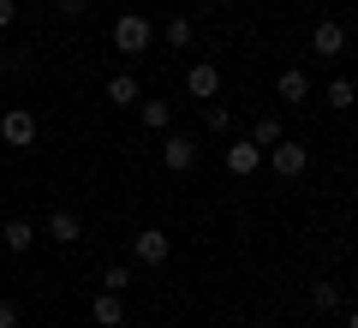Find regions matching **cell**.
Segmentation results:
<instances>
[{"label":"cell","instance_id":"18","mask_svg":"<svg viewBox=\"0 0 358 328\" xmlns=\"http://www.w3.org/2000/svg\"><path fill=\"white\" fill-rule=\"evenodd\" d=\"M162 42H167V48H192V42H197L192 18H167V24H162Z\"/></svg>","mask_w":358,"mask_h":328},{"label":"cell","instance_id":"13","mask_svg":"<svg viewBox=\"0 0 358 328\" xmlns=\"http://www.w3.org/2000/svg\"><path fill=\"white\" fill-rule=\"evenodd\" d=\"M138 120L150 131H173V101H162V96H143L138 101Z\"/></svg>","mask_w":358,"mask_h":328},{"label":"cell","instance_id":"17","mask_svg":"<svg viewBox=\"0 0 358 328\" xmlns=\"http://www.w3.org/2000/svg\"><path fill=\"white\" fill-rule=\"evenodd\" d=\"M281 138H287V126H281V120H275V114L251 120V143H257V150H268V143H281Z\"/></svg>","mask_w":358,"mask_h":328},{"label":"cell","instance_id":"28","mask_svg":"<svg viewBox=\"0 0 358 328\" xmlns=\"http://www.w3.org/2000/svg\"><path fill=\"white\" fill-rule=\"evenodd\" d=\"M257 328H268V322H257Z\"/></svg>","mask_w":358,"mask_h":328},{"label":"cell","instance_id":"22","mask_svg":"<svg viewBox=\"0 0 358 328\" xmlns=\"http://www.w3.org/2000/svg\"><path fill=\"white\" fill-rule=\"evenodd\" d=\"M0 328H18V299H0Z\"/></svg>","mask_w":358,"mask_h":328},{"label":"cell","instance_id":"6","mask_svg":"<svg viewBox=\"0 0 358 328\" xmlns=\"http://www.w3.org/2000/svg\"><path fill=\"white\" fill-rule=\"evenodd\" d=\"M310 54H317V60H341L346 54V24L341 18H322V24L310 30Z\"/></svg>","mask_w":358,"mask_h":328},{"label":"cell","instance_id":"12","mask_svg":"<svg viewBox=\"0 0 358 328\" xmlns=\"http://www.w3.org/2000/svg\"><path fill=\"white\" fill-rule=\"evenodd\" d=\"M257 167H263V150H257L251 138H245V143H227V173H233V179H251Z\"/></svg>","mask_w":358,"mask_h":328},{"label":"cell","instance_id":"16","mask_svg":"<svg viewBox=\"0 0 358 328\" xmlns=\"http://www.w3.org/2000/svg\"><path fill=\"white\" fill-rule=\"evenodd\" d=\"M0 239H6V251H30V245H36V227H30L24 215H13V221L0 227Z\"/></svg>","mask_w":358,"mask_h":328},{"label":"cell","instance_id":"21","mask_svg":"<svg viewBox=\"0 0 358 328\" xmlns=\"http://www.w3.org/2000/svg\"><path fill=\"white\" fill-rule=\"evenodd\" d=\"M54 13H60V18H84L90 0H54Z\"/></svg>","mask_w":358,"mask_h":328},{"label":"cell","instance_id":"3","mask_svg":"<svg viewBox=\"0 0 358 328\" xmlns=\"http://www.w3.org/2000/svg\"><path fill=\"white\" fill-rule=\"evenodd\" d=\"M167 257H173V239H167L162 227H143V233H131V263H143V269H162Z\"/></svg>","mask_w":358,"mask_h":328},{"label":"cell","instance_id":"25","mask_svg":"<svg viewBox=\"0 0 358 328\" xmlns=\"http://www.w3.org/2000/svg\"><path fill=\"white\" fill-rule=\"evenodd\" d=\"M0 72H6V42H0Z\"/></svg>","mask_w":358,"mask_h":328},{"label":"cell","instance_id":"24","mask_svg":"<svg viewBox=\"0 0 358 328\" xmlns=\"http://www.w3.org/2000/svg\"><path fill=\"white\" fill-rule=\"evenodd\" d=\"M346 328H358V304H352V311H346Z\"/></svg>","mask_w":358,"mask_h":328},{"label":"cell","instance_id":"14","mask_svg":"<svg viewBox=\"0 0 358 328\" xmlns=\"http://www.w3.org/2000/svg\"><path fill=\"white\" fill-rule=\"evenodd\" d=\"M138 101H143V90H138V78H131V72L108 78V108H138Z\"/></svg>","mask_w":358,"mask_h":328},{"label":"cell","instance_id":"10","mask_svg":"<svg viewBox=\"0 0 358 328\" xmlns=\"http://www.w3.org/2000/svg\"><path fill=\"white\" fill-rule=\"evenodd\" d=\"M48 239L54 245H78V239H84V215H78V209H54L48 215Z\"/></svg>","mask_w":358,"mask_h":328},{"label":"cell","instance_id":"7","mask_svg":"<svg viewBox=\"0 0 358 328\" xmlns=\"http://www.w3.org/2000/svg\"><path fill=\"white\" fill-rule=\"evenodd\" d=\"M185 90H192L197 101H215L221 96V66L215 60H192L185 66Z\"/></svg>","mask_w":358,"mask_h":328},{"label":"cell","instance_id":"15","mask_svg":"<svg viewBox=\"0 0 358 328\" xmlns=\"http://www.w3.org/2000/svg\"><path fill=\"white\" fill-rule=\"evenodd\" d=\"M322 101H329L334 114H346V108L358 101V84H352V78H329V84H322Z\"/></svg>","mask_w":358,"mask_h":328},{"label":"cell","instance_id":"19","mask_svg":"<svg viewBox=\"0 0 358 328\" xmlns=\"http://www.w3.org/2000/svg\"><path fill=\"white\" fill-rule=\"evenodd\" d=\"M197 108H203V131H215V138H221V131L233 126V114L221 108V101H197Z\"/></svg>","mask_w":358,"mask_h":328},{"label":"cell","instance_id":"9","mask_svg":"<svg viewBox=\"0 0 358 328\" xmlns=\"http://www.w3.org/2000/svg\"><path fill=\"white\" fill-rule=\"evenodd\" d=\"M90 316H96V328H126V299L102 287L96 299H90Z\"/></svg>","mask_w":358,"mask_h":328},{"label":"cell","instance_id":"1","mask_svg":"<svg viewBox=\"0 0 358 328\" xmlns=\"http://www.w3.org/2000/svg\"><path fill=\"white\" fill-rule=\"evenodd\" d=\"M108 42H114V54L138 60V54L155 48V24H150L143 13H120V18H114V36H108Z\"/></svg>","mask_w":358,"mask_h":328},{"label":"cell","instance_id":"8","mask_svg":"<svg viewBox=\"0 0 358 328\" xmlns=\"http://www.w3.org/2000/svg\"><path fill=\"white\" fill-rule=\"evenodd\" d=\"M275 96H281V101H287V108H305V101H310V96H317V84H310V78H305V72H299V66H287V72H281V78H275Z\"/></svg>","mask_w":358,"mask_h":328},{"label":"cell","instance_id":"5","mask_svg":"<svg viewBox=\"0 0 358 328\" xmlns=\"http://www.w3.org/2000/svg\"><path fill=\"white\" fill-rule=\"evenodd\" d=\"M0 143L30 150V143H36V114H30V108H6V114H0Z\"/></svg>","mask_w":358,"mask_h":328},{"label":"cell","instance_id":"4","mask_svg":"<svg viewBox=\"0 0 358 328\" xmlns=\"http://www.w3.org/2000/svg\"><path fill=\"white\" fill-rule=\"evenodd\" d=\"M268 167H275V179H299L310 167V150L299 138H281V143H268Z\"/></svg>","mask_w":358,"mask_h":328},{"label":"cell","instance_id":"27","mask_svg":"<svg viewBox=\"0 0 358 328\" xmlns=\"http://www.w3.org/2000/svg\"><path fill=\"white\" fill-rule=\"evenodd\" d=\"M221 6H233V0H221Z\"/></svg>","mask_w":358,"mask_h":328},{"label":"cell","instance_id":"2","mask_svg":"<svg viewBox=\"0 0 358 328\" xmlns=\"http://www.w3.org/2000/svg\"><path fill=\"white\" fill-rule=\"evenodd\" d=\"M162 167L167 173H192L197 167V138L192 131H162Z\"/></svg>","mask_w":358,"mask_h":328},{"label":"cell","instance_id":"20","mask_svg":"<svg viewBox=\"0 0 358 328\" xmlns=\"http://www.w3.org/2000/svg\"><path fill=\"white\" fill-rule=\"evenodd\" d=\"M102 287H108V292H126V287H131V269H126V263H108V269H102Z\"/></svg>","mask_w":358,"mask_h":328},{"label":"cell","instance_id":"26","mask_svg":"<svg viewBox=\"0 0 358 328\" xmlns=\"http://www.w3.org/2000/svg\"><path fill=\"white\" fill-rule=\"evenodd\" d=\"M131 328H155V322H131Z\"/></svg>","mask_w":358,"mask_h":328},{"label":"cell","instance_id":"11","mask_svg":"<svg viewBox=\"0 0 358 328\" xmlns=\"http://www.w3.org/2000/svg\"><path fill=\"white\" fill-rule=\"evenodd\" d=\"M310 311H322V316L346 311V292H341V280H329V275H317V280H310Z\"/></svg>","mask_w":358,"mask_h":328},{"label":"cell","instance_id":"23","mask_svg":"<svg viewBox=\"0 0 358 328\" xmlns=\"http://www.w3.org/2000/svg\"><path fill=\"white\" fill-rule=\"evenodd\" d=\"M18 24V0H0V30H13Z\"/></svg>","mask_w":358,"mask_h":328}]
</instances>
